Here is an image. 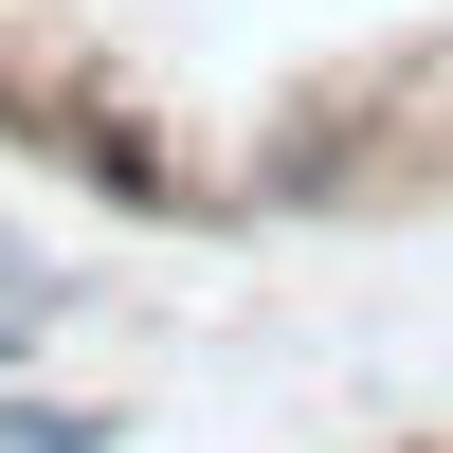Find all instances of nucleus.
Instances as JSON below:
<instances>
[{
    "mask_svg": "<svg viewBox=\"0 0 453 453\" xmlns=\"http://www.w3.org/2000/svg\"><path fill=\"white\" fill-rule=\"evenodd\" d=\"M0 363H19V326H0Z\"/></svg>",
    "mask_w": 453,
    "mask_h": 453,
    "instance_id": "f03ea898",
    "label": "nucleus"
},
{
    "mask_svg": "<svg viewBox=\"0 0 453 453\" xmlns=\"http://www.w3.org/2000/svg\"><path fill=\"white\" fill-rule=\"evenodd\" d=\"M0 453H109V418H73V399H0Z\"/></svg>",
    "mask_w": 453,
    "mask_h": 453,
    "instance_id": "f257e3e1",
    "label": "nucleus"
}]
</instances>
